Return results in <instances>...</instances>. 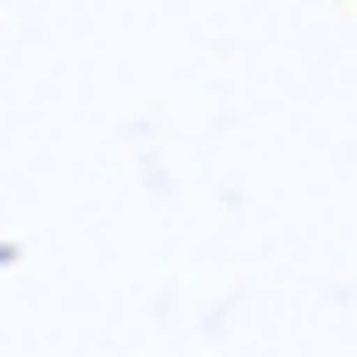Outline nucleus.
Returning <instances> with one entry per match:
<instances>
[]
</instances>
